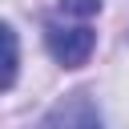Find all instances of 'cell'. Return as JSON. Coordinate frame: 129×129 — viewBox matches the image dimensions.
<instances>
[{
  "label": "cell",
  "mask_w": 129,
  "mask_h": 129,
  "mask_svg": "<svg viewBox=\"0 0 129 129\" xmlns=\"http://www.w3.org/2000/svg\"><path fill=\"white\" fill-rule=\"evenodd\" d=\"M0 36H4V48H8V64H4V89H12V85H16V69H20L16 28H12V24H4V28H0Z\"/></svg>",
  "instance_id": "cell-3"
},
{
  "label": "cell",
  "mask_w": 129,
  "mask_h": 129,
  "mask_svg": "<svg viewBox=\"0 0 129 129\" xmlns=\"http://www.w3.org/2000/svg\"><path fill=\"white\" fill-rule=\"evenodd\" d=\"M36 129H105L97 105L89 101V93H69L64 101H56Z\"/></svg>",
  "instance_id": "cell-2"
},
{
  "label": "cell",
  "mask_w": 129,
  "mask_h": 129,
  "mask_svg": "<svg viewBox=\"0 0 129 129\" xmlns=\"http://www.w3.org/2000/svg\"><path fill=\"white\" fill-rule=\"evenodd\" d=\"M101 16V0H56L44 16V48L60 69H81L89 64L97 48L93 20Z\"/></svg>",
  "instance_id": "cell-1"
}]
</instances>
